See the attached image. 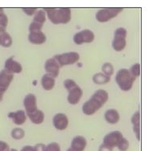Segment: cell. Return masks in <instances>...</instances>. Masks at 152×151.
Returning <instances> with one entry per match:
<instances>
[{
  "label": "cell",
  "mask_w": 152,
  "mask_h": 151,
  "mask_svg": "<svg viewBox=\"0 0 152 151\" xmlns=\"http://www.w3.org/2000/svg\"><path fill=\"white\" fill-rule=\"evenodd\" d=\"M108 93L105 90L100 89L95 92L89 100L85 102L82 106L83 113L85 115H92L104 106L108 101Z\"/></svg>",
  "instance_id": "obj_1"
},
{
  "label": "cell",
  "mask_w": 152,
  "mask_h": 151,
  "mask_svg": "<svg viewBox=\"0 0 152 151\" xmlns=\"http://www.w3.org/2000/svg\"><path fill=\"white\" fill-rule=\"evenodd\" d=\"M49 20L55 25L67 24L71 21V10L69 8H43Z\"/></svg>",
  "instance_id": "obj_2"
},
{
  "label": "cell",
  "mask_w": 152,
  "mask_h": 151,
  "mask_svg": "<svg viewBox=\"0 0 152 151\" xmlns=\"http://www.w3.org/2000/svg\"><path fill=\"white\" fill-rule=\"evenodd\" d=\"M115 82L121 91L127 92L132 90L135 79L129 73L127 69L122 68L118 71L115 74Z\"/></svg>",
  "instance_id": "obj_3"
},
{
  "label": "cell",
  "mask_w": 152,
  "mask_h": 151,
  "mask_svg": "<svg viewBox=\"0 0 152 151\" xmlns=\"http://www.w3.org/2000/svg\"><path fill=\"white\" fill-rule=\"evenodd\" d=\"M124 10V8L110 7L100 9L96 14V19L99 23H107L112 18L117 17L120 13Z\"/></svg>",
  "instance_id": "obj_4"
},
{
  "label": "cell",
  "mask_w": 152,
  "mask_h": 151,
  "mask_svg": "<svg viewBox=\"0 0 152 151\" xmlns=\"http://www.w3.org/2000/svg\"><path fill=\"white\" fill-rule=\"evenodd\" d=\"M53 58L58 62L61 67L65 66L72 65L77 63L80 60V55L77 52L71 51L67 53L60 54L55 55Z\"/></svg>",
  "instance_id": "obj_5"
},
{
  "label": "cell",
  "mask_w": 152,
  "mask_h": 151,
  "mask_svg": "<svg viewBox=\"0 0 152 151\" xmlns=\"http://www.w3.org/2000/svg\"><path fill=\"white\" fill-rule=\"evenodd\" d=\"M95 40V34L91 30H80L75 34L73 36V42L77 45H82L84 43H91Z\"/></svg>",
  "instance_id": "obj_6"
},
{
  "label": "cell",
  "mask_w": 152,
  "mask_h": 151,
  "mask_svg": "<svg viewBox=\"0 0 152 151\" xmlns=\"http://www.w3.org/2000/svg\"><path fill=\"white\" fill-rule=\"evenodd\" d=\"M123 138H124L123 133L120 131H112L105 135L103 139V144L105 146H109L111 148L117 147L118 144L120 143Z\"/></svg>",
  "instance_id": "obj_7"
},
{
  "label": "cell",
  "mask_w": 152,
  "mask_h": 151,
  "mask_svg": "<svg viewBox=\"0 0 152 151\" xmlns=\"http://www.w3.org/2000/svg\"><path fill=\"white\" fill-rule=\"evenodd\" d=\"M14 79V74H10L4 69L0 71V94L3 95L9 88Z\"/></svg>",
  "instance_id": "obj_8"
},
{
  "label": "cell",
  "mask_w": 152,
  "mask_h": 151,
  "mask_svg": "<svg viewBox=\"0 0 152 151\" xmlns=\"http://www.w3.org/2000/svg\"><path fill=\"white\" fill-rule=\"evenodd\" d=\"M23 106L25 108V112L26 114L32 113L37 110V97L34 94H28L26 95L23 100Z\"/></svg>",
  "instance_id": "obj_9"
},
{
  "label": "cell",
  "mask_w": 152,
  "mask_h": 151,
  "mask_svg": "<svg viewBox=\"0 0 152 151\" xmlns=\"http://www.w3.org/2000/svg\"><path fill=\"white\" fill-rule=\"evenodd\" d=\"M44 68H45V71L46 72L45 74H48L53 76V78H56L59 75L61 66L54 58H48L47 60L45 61Z\"/></svg>",
  "instance_id": "obj_10"
},
{
  "label": "cell",
  "mask_w": 152,
  "mask_h": 151,
  "mask_svg": "<svg viewBox=\"0 0 152 151\" xmlns=\"http://www.w3.org/2000/svg\"><path fill=\"white\" fill-rule=\"evenodd\" d=\"M69 119L65 113H58L55 114L53 119V124L58 130H65L69 126Z\"/></svg>",
  "instance_id": "obj_11"
},
{
  "label": "cell",
  "mask_w": 152,
  "mask_h": 151,
  "mask_svg": "<svg viewBox=\"0 0 152 151\" xmlns=\"http://www.w3.org/2000/svg\"><path fill=\"white\" fill-rule=\"evenodd\" d=\"M4 70L10 74H20L23 71V66L21 63L14 59V57L7 58L4 64Z\"/></svg>",
  "instance_id": "obj_12"
},
{
  "label": "cell",
  "mask_w": 152,
  "mask_h": 151,
  "mask_svg": "<svg viewBox=\"0 0 152 151\" xmlns=\"http://www.w3.org/2000/svg\"><path fill=\"white\" fill-rule=\"evenodd\" d=\"M68 92L69 94H68L67 100L70 105H77L80 102L83 96V91L80 86L77 85L76 87Z\"/></svg>",
  "instance_id": "obj_13"
},
{
  "label": "cell",
  "mask_w": 152,
  "mask_h": 151,
  "mask_svg": "<svg viewBox=\"0 0 152 151\" xmlns=\"http://www.w3.org/2000/svg\"><path fill=\"white\" fill-rule=\"evenodd\" d=\"M28 40L30 43L34 44V45H42L46 41V36H45V33L42 32V30L33 31V32H30L29 34Z\"/></svg>",
  "instance_id": "obj_14"
},
{
  "label": "cell",
  "mask_w": 152,
  "mask_h": 151,
  "mask_svg": "<svg viewBox=\"0 0 152 151\" xmlns=\"http://www.w3.org/2000/svg\"><path fill=\"white\" fill-rule=\"evenodd\" d=\"M9 119H12L13 122L15 125L18 126H22L25 123L26 119H27V115L24 110H17L15 112H10L8 114Z\"/></svg>",
  "instance_id": "obj_15"
},
{
  "label": "cell",
  "mask_w": 152,
  "mask_h": 151,
  "mask_svg": "<svg viewBox=\"0 0 152 151\" xmlns=\"http://www.w3.org/2000/svg\"><path fill=\"white\" fill-rule=\"evenodd\" d=\"M87 146V140L85 137L77 136L72 140L71 148L76 151H84Z\"/></svg>",
  "instance_id": "obj_16"
},
{
  "label": "cell",
  "mask_w": 152,
  "mask_h": 151,
  "mask_svg": "<svg viewBox=\"0 0 152 151\" xmlns=\"http://www.w3.org/2000/svg\"><path fill=\"white\" fill-rule=\"evenodd\" d=\"M104 119L109 124L114 125L119 122L120 119V113L115 109H110L107 110L104 113Z\"/></svg>",
  "instance_id": "obj_17"
},
{
  "label": "cell",
  "mask_w": 152,
  "mask_h": 151,
  "mask_svg": "<svg viewBox=\"0 0 152 151\" xmlns=\"http://www.w3.org/2000/svg\"><path fill=\"white\" fill-rule=\"evenodd\" d=\"M55 78H53V76L48 74H45L42 78L41 80V83H42V88L46 91H52L53 89L54 88L55 86Z\"/></svg>",
  "instance_id": "obj_18"
},
{
  "label": "cell",
  "mask_w": 152,
  "mask_h": 151,
  "mask_svg": "<svg viewBox=\"0 0 152 151\" xmlns=\"http://www.w3.org/2000/svg\"><path fill=\"white\" fill-rule=\"evenodd\" d=\"M26 115L30 119V121L32 122V123L35 124V125H40V124L43 123V122L45 120V113L41 110H37L34 113H29Z\"/></svg>",
  "instance_id": "obj_19"
},
{
  "label": "cell",
  "mask_w": 152,
  "mask_h": 151,
  "mask_svg": "<svg viewBox=\"0 0 152 151\" xmlns=\"http://www.w3.org/2000/svg\"><path fill=\"white\" fill-rule=\"evenodd\" d=\"M112 48L117 51V52H120L125 49L126 46H127V40L126 38H115L114 37L113 38V41H112Z\"/></svg>",
  "instance_id": "obj_20"
},
{
  "label": "cell",
  "mask_w": 152,
  "mask_h": 151,
  "mask_svg": "<svg viewBox=\"0 0 152 151\" xmlns=\"http://www.w3.org/2000/svg\"><path fill=\"white\" fill-rule=\"evenodd\" d=\"M110 80H111V78L105 75L103 73H96L92 77L93 82L95 84H97V85H104V84L108 83Z\"/></svg>",
  "instance_id": "obj_21"
},
{
  "label": "cell",
  "mask_w": 152,
  "mask_h": 151,
  "mask_svg": "<svg viewBox=\"0 0 152 151\" xmlns=\"http://www.w3.org/2000/svg\"><path fill=\"white\" fill-rule=\"evenodd\" d=\"M45 21H46V14L45 11L43 10H37L33 17V22H36V23H41V24L44 25Z\"/></svg>",
  "instance_id": "obj_22"
},
{
  "label": "cell",
  "mask_w": 152,
  "mask_h": 151,
  "mask_svg": "<svg viewBox=\"0 0 152 151\" xmlns=\"http://www.w3.org/2000/svg\"><path fill=\"white\" fill-rule=\"evenodd\" d=\"M128 71H129V73L131 74V75L135 79H136L141 74V65L140 63H135L130 67Z\"/></svg>",
  "instance_id": "obj_23"
},
{
  "label": "cell",
  "mask_w": 152,
  "mask_h": 151,
  "mask_svg": "<svg viewBox=\"0 0 152 151\" xmlns=\"http://www.w3.org/2000/svg\"><path fill=\"white\" fill-rule=\"evenodd\" d=\"M101 70H102V73L108 77H111L114 73V67L111 63H105L102 66Z\"/></svg>",
  "instance_id": "obj_24"
},
{
  "label": "cell",
  "mask_w": 152,
  "mask_h": 151,
  "mask_svg": "<svg viewBox=\"0 0 152 151\" xmlns=\"http://www.w3.org/2000/svg\"><path fill=\"white\" fill-rule=\"evenodd\" d=\"M8 25V18L5 12L0 14V33L7 31L6 29Z\"/></svg>",
  "instance_id": "obj_25"
},
{
  "label": "cell",
  "mask_w": 152,
  "mask_h": 151,
  "mask_svg": "<svg viewBox=\"0 0 152 151\" xmlns=\"http://www.w3.org/2000/svg\"><path fill=\"white\" fill-rule=\"evenodd\" d=\"M25 136V131L22 128H15L11 131V137L16 140H20Z\"/></svg>",
  "instance_id": "obj_26"
},
{
  "label": "cell",
  "mask_w": 152,
  "mask_h": 151,
  "mask_svg": "<svg viewBox=\"0 0 152 151\" xmlns=\"http://www.w3.org/2000/svg\"><path fill=\"white\" fill-rule=\"evenodd\" d=\"M13 44V39L11 38V36L9 35V33L7 31L4 32L3 37V43H2V46L6 48H9Z\"/></svg>",
  "instance_id": "obj_27"
},
{
  "label": "cell",
  "mask_w": 152,
  "mask_h": 151,
  "mask_svg": "<svg viewBox=\"0 0 152 151\" xmlns=\"http://www.w3.org/2000/svg\"><path fill=\"white\" fill-rule=\"evenodd\" d=\"M131 122L133 126H141V113L140 111L134 113L131 119Z\"/></svg>",
  "instance_id": "obj_28"
},
{
  "label": "cell",
  "mask_w": 152,
  "mask_h": 151,
  "mask_svg": "<svg viewBox=\"0 0 152 151\" xmlns=\"http://www.w3.org/2000/svg\"><path fill=\"white\" fill-rule=\"evenodd\" d=\"M127 30L124 27H119L114 32V37L115 38H127Z\"/></svg>",
  "instance_id": "obj_29"
},
{
  "label": "cell",
  "mask_w": 152,
  "mask_h": 151,
  "mask_svg": "<svg viewBox=\"0 0 152 151\" xmlns=\"http://www.w3.org/2000/svg\"><path fill=\"white\" fill-rule=\"evenodd\" d=\"M63 85H64V87H65L68 91H71L72 89H73L74 87L77 86V82L73 81L72 79H70V78H68V79H65L63 82Z\"/></svg>",
  "instance_id": "obj_30"
},
{
  "label": "cell",
  "mask_w": 152,
  "mask_h": 151,
  "mask_svg": "<svg viewBox=\"0 0 152 151\" xmlns=\"http://www.w3.org/2000/svg\"><path fill=\"white\" fill-rule=\"evenodd\" d=\"M117 147L120 151H127V149L129 148V141L124 137L120 141V143L118 144Z\"/></svg>",
  "instance_id": "obj_31"
},
{
  "label": "cell",
  "mask_w": 152,
  "mask_h": 151,
  "mask_svg": "<svg viewBox=\"0 0 152 151\" xmlns=\"http://www.w3.org/2000/svg\"><path fill=\"white\" fill-rule=\"evenodd\" d=\"M43 27L42 24L41 23H36V22H33L30 23L29 26V30L30 32H33V31H38V30H42Z\"/></svg>",
  "instance_id": "obj_32"
},
{
  "label": "cell",
  "mask_w": 152,
  "mask_h": 151,
  "mask_svg": "<svg viewBox=\"0 0 152 151\" xmlns=\"http://www.w3.org/2000/svg\"><path fill=\"white\" fill-rule=\"evenodd\" d=\"M46 151H61V147L57 142H51L46 146Z\"/></svg>",
  "instance_id": "obj_33"
},
{
  "label": "cell",
  "mask_w": 152,
  "mask_h": 151,
  "mask_svg": "<svg viewBox=\"0 0 152 151\" xmlns=\"http://www.w3.org/2000/svg\"><path fill=\"white\" fill-rule=\"evenodd\" d=\"M23 10V12L25 13L26 15H27L28 16H34L35 12L37 11V8L32 7V8H22Z\"/></svg>",
  "instance_id": "obj_34"
},
{
  "label": "cell",
  "mask_w": 152,
  "mask_h": 151,
  "mask_svg": "<svg viewBox=\"0 0 152 151\" xmlns=\"http://www.w3.org/2000/svg\"><path fill=\"white\" fill-rule=\"evenodd\" d=\"M133 131L135 133V136L138 141L141 139V126H133Z\"/></svg>",
  "instance_id": "obj_35"
},
{
  "label": "cell",
  "mask_w": 152,
  "mask_h": 151,
  "mask_svg": "<svg viewBox=\"0 0 152 151\" xmlns=\"http://www.w3.org/2000/svg\"><path fill=\"white\" fill-rule=\"evenodd\" d=\"M0 151H10V148L7 142L0 141Z\"/></svg>",
  "instance_id": "obj_36"
},
{
  "label": "cell",
  "mask_w": 152,
  "mask_h": 151,
  "mask_svg": "<svg viewBox=\"0 0 152 151\" xmlns=\"http://www.w3.org/2000/svg\"><path fill=\"white\" fill-rule=\"evenodd\" d=\"M34 151H46V146L43 143H38L34 146Z\"/></svg>",
  "instance_id": "obj_37"
},
{
  "label": "cell",
  "mask_w": 152,
  "mask_h": 151,
  "mask_svg": "<svg viewBox=\"0 0 152 151\" xmlns=\"http://www.w3.org/2000/svg\"><path fill=\"white\" fill-rule=\"evenodd\" d=\"M99 151H112V148L102 144V145L100 146V148H99Z\"/></svg>",
  "instance_id": "obj_38"
},
{
  "label": "cell",
  "mask_w": 152,
  "mask_h": 151,
  "mask_svg": "<svg viewBox=\"0 0 152 151\" xmlns=\"http://www.w3.org/2000/svg\"><path fill=\"white\" fill-rule=\"evenodd\" d=\"M20 151H34V146H25L21 149Z\"/></svg>",
  "instance_id": "obj_39"
},
{
  "label": "cell",
  "mask_w": 152,
  "mask_h": 151,
  "mask_svg": "<svg viewBox=\"0 0 152 151\" xmlns=\"http://www.w3.org/2000/svg\"><path fill=\"white\" fill-rule=\"evenodd\" d=\"M6 32V31H5ZM3 34L4 32L0 33V46H2V43H3Z\"/></svg>",
  "instance_id": "obj_40"
},
{
  "label": "cell",
  "mask_w": 152,
  "mask_h": 151,
  "mask_svg": "<svg viewBox=\"0 0 152 151\" xmlns=\"http://www.w3.org/2000/svg\"><path fill=\"white\" fill-rule=\"evenodd\" d=\"M67 151H76V150H74L73 149H72V148H71V147H69V148L68 149Z\"/></svg>",
  "instance_id": "obj_41"
},
{
  "label": "cell",
  "mask_w": 152,
  "mask_h": 151,
  "mask_svg": "<svg viewBox=\"0 0 152 151\" xmlns=\"http://www.w3.org/2000/svg\"><path fill=\"white\" fill-rule=\"evenodd\" d=\"M3 95L0 94V102H2V100H3Z\"/></svg>",
  "instance_id": "obj_42"
},
{
  "label": "cell",
  "mask_w": 152,
  "mask_h": 151,
  "mask_svg": "<svg viewBox=\"0 0 152 151\" xmlns=\"http://www.w3.org/2000/svg\"><path fill=\"white\" fill-rule=\"evenodd\" d=\"M4 12V10H3V8H0V14H1V13H3Z\"/></svg>",
  "instance_id": "obj_43"
},
{
  "label": "cell",
  "mask_w": 152,
  "mask_h": 151,
  "mask_svg": "<svg viewBox=\"0 0 152 151\" xmlns=\"http://www.w3.org/2000/svg\"><path fill=\"white\" fill-rule=\"evenodd\" d=\"M10 151H18L16 149H10Z\"/></svg>",
  "instance_id": "obj_44"
}]
</instances>
